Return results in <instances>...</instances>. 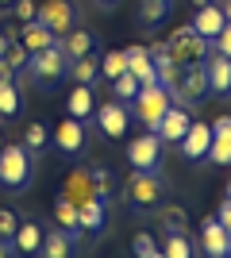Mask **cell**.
I'll use <instances>...</instances> for the list:
<instances>
[{"instance_id": "obj_7", "label": "cell", "mask_w": 231, "mask_h": 258, "mask_svg": "<svg viewBox=\"0 0 231 258\" xmlns=\"http://www.w3.org/2000/svg\"><path fill=\"white\" fill-rule=\"evenodd\" d=\"M170 97H174V104H181V108L197 104L200 97H208V70H204V62L185 66V70H181V81H177V89Z\"/></svg>"}, {"instance_id": "obj_48", "label": "cell", "mask_w": 231, "mask_h": 258, "mask_svg": "<svg viewBox=\"0 0 231 258\" xmlns=\"http://www.w3.org/2000/svg\"><path fill=\"white\" fill-rule=\"evenodd\" d=\"M12 4H16V0H0V8H12Z\"/></svg>"}, {"instance_id": "obj_51", "label": "cell", "mask_w": 231, "mask_h": 258, "mask_svg": "<svg viewBox=\"0 0 231 258\" xmlns=\"http://www.w3.org/2000/svg\"><path fill=\"white\" fill-rule=\"evenodd\" d=\"M227 197H231V181H227Z\"/></svg>"}, {"instance_id": "obj_45", "label": "cell", "mask_w": 231, "mask_h": 258, "mask_svg": "<svg viewBox=\"0 0 231 258\" xmlns=\"http://www.w3.org/2000/svg\"><path fill=\"white\" fill-rule=\"evenodd\" d=\"M100 8H116V4H120V0H97Z\"/></svg>"}, {"instance_id": "obj_2", "label": "cell", "mask_w": 231, "mask_h": 258, "mask_svg": "<svg viewBox=\"0 0 231 258\" xmlns=\"http://www.w3.org/2000/svg\"><path fill=\"white\" fill-rule=\"evenodd\" d=\"M27 77L43 89H54L62 77H69V58H66V50H62V43L31 54V58H27Z\"/></svg>"}, {"instance_id": "obj_35", "label": "cell", "mask_w": 231, "mask_h": 258, "mask_svg": "<svg viewBox=\"0 0 231 258\" xmlns=\"http://www.w3.org/2000/svg\"><path fill=\"white\" fill-rule=\"evenodd\" d=\"M4 58H8V66L16 70V74H23L31 54H27V46H23V43H8V46H4Z\"/></svg>"}, {"instance_id": "obj_24", "label": "cell", "mask_w": 231, "mask_h": 258, "mask_svg": "<svg viewBox=\"0 0 231 258\" xmlns=\"http://www.w3.org/2000/svg\"><path fill=\"white\" fill-rule=\"evenodd\" d=\"M158 220H162V231H170V235H185L189 231V216L181 205H174V201H162V208H158Z\"/></svg>"}, {"instance_id": "obj_1", "label": "cell", "mask_w": 231, "mask_h": 258, "mask_svg": "<svg viewBox=\"0 0 231 258\" xmlns=\"http://www.w3.org/2000/svg\"><path fill=\"white\" fill-rule=\"evenodd\" d=\"M166 193H170V181L158 173V166L154 170H135L127 177V185H123V197H127V205L135 212H158Z\"/></svg>"}, {"instance_id": "obj_44", "label": "cell", "mask_w": 231, "mask_h": 258, "mask_svg": "<svg viewBox=\"0 0 231 258\" xmlns=\"http://www.w3.org/2000/svg\"><path fill=\"white\" fill-rule=\"evenodd\" d=\"M220 8H223V20L231 23V0H220Z\"/></svg>"}, {"instance_id": "obj_46", "label": "cell", "mask_w": 231, "mask_h": 258, "mask_svg": "<svg viewBox=\"0 0 231 258\" xmlns=\"http://www.w3.org/2000/svg\"><path fill=\"white\" fill-rule=\"evenodd\" d=\"M204 4H212V0H193V8H204Z\"/></svg>"}, {"instance_id": "obj_36", "label": "cell", "mask_w": 231, "mask_h": 258, "mask_svg": "<svg viewBox=\"0 0 231 258\" xmlns=\"http://www.w3.org/2000/svg\"><path fill=\"white\" fill-rule=\"evenodd\" d=\"M16 227H20V216L12 212V208H0V239H12Z\"/></svg>"}, {"instance_id": "obj_50", "label": "cell", "mask_w": 231, "mask_h": 258, "mask_svg": "<svg viewBox=\"0 0 231 258\" xmlns=\"http://www.w3.org/2000/svg\"><path fill=\"white\" fill-rule=\"evenodd\" d=\"M150 258H166V254H162V250H154V254H150Z\"/></svg>"}, {"instance_id": "obj_19", "label": "cell", "mask_w": 231, "mask_h": 258, "mask_svg": "<svg viewBox=\"0 0 231 258\" xmlns=\"http://www.w3.org/2000/svg\"><path fill=\"white\" fill-rule=\"evenodd\" d=\"M204 70H208V93H231V58H223V54L212 50L208 58H204Z\"/></svg>"}, {"instance_id": "obj_16", "label": "cell", "mask_w": 231, "mask_h": 258, "mask_svg": "<svg viewBox=\"0 0 231 258\" xmlns=\"http://www.w3.org/2000/svg\"><path fill=\"white\" fill-rule=\"evenodd\" d=\"M200 247H204L208 258H227V227H223L216 216H208V220L200 224Z\"/></svg>"}, {"instance_id": "obj_40", "label": "cell", "mask_w": 231, "mask_h": 258, "mask_svg": "<svg viewBox=\"0 0 231 258\" xmlns=\"http://www.w3.org/2000/svg\"><path fill=\"white\" fill-rule=\"evenodd\" d=\"M216 220H220V224L231 231V197H223V201H220V208H216Z\"/></svg>"}, {"instance_id": "obj_26", "label": "cell", "mask_w": 231, "mask_h": 258, "mask_svg": "<svg viewBox=\"0 0 231 258\" xmlns=\"http://www.w3.org/2000/svg\"><path fill=\"white\" fill-rule=\"evenodd\" d=\"M93 35L85 31V27H73V31L66 35V39H62V50H66V58L69 62H77V58H85V54H93Z\"/></svg>"}, {"instance_id": "obj_17", "label": "cell", "mask_w": 231, "mask_h": 258, "mask_svg": "<svg viewBox=\"0 0 231 258\" xmlns=\"http://www.w3.org/2000/svg\"><path fill=\"white\" fill-rule=\"evenodd\" d=\"M223 23H227V20H223V8L216 4V0H212V4L197 8V16H193V23H189V27H193L200 39H208V43H212V39L223 31Z\"/></svg>"}, {"instance_id": "obj_25", "label": "cell", "mask_w": 231, "mask_h": 258, "mask_svg": "<svg viewBox=\"0 0 231 258\" xmlns=\"http://www.w3.org/2000/svg\"><path fill=\"white\" fill-rule=\"evenodd\" d=\"M69 116L73 119H89L93 112H97V97H93V85H77L73 93H69Z\"/></svg>"}, {"instance_id": "obj_28", "label": "cell", "mask_w": 231, "mask_h": 258, "mask_svg": "<svg viewBox=\"0 0 231 258\" xmlns=\"http://www.w3.org/2000/svg\"><path fill=\"white\" fill-rule=\"evenodd\" d=\"M20 104H23L20 85H16V81H0V116H4V119L20 116Z\"/></svg>"}, {"instance_id": "obj_14", "label": "cell", "mask_w": 231, "mask_h": 258, "mask_svg": "<svg viewBox=\"0 0 231 258\" xmlns=\"http://www.w3.org/2000/svg\"><path fill=\"white\" fill-rule=\"evenodd\" d=\"M189 123H193L189 108L170 104V108H166V116H162V123H158V135H162V143H181V139H185V131H189Z\"/></svg>"}, {"instance_id": "obj_10", "label": "cell", "mask_w": 231, "mask_h": 258, "mask_svg": "<svg viewBox=\"0 0 231 258\" xmlns=\"http://www.w3.org/2000/svg\"><path fill=\"white\" fill-rule=\"evenodd\" d=\"M181 147V154H185L189 162H200L208 158V147H212V123H200V119H193L185 131V139L177 143Z\"/></svg>"}, {"instance_id": "obj_34", "label": "cell", "mask_w": 231, "mask_h": 258, "mask_svg": "<svg viewBox=\"0 0 231 258\" xmlns=\"http://www.w3.org/2000/svg\"><path fill=\"white\" fill-rule=\"evenodd\" d=\"M162 254H166V258H193V247H189L185 235H166Z\"/></svg>"}, {"instance_id": "obj_11", "label": "cell", "mask_w": 231, "mask_h": 258, "mask_svg": "<svg viewBox=\"0 0 231 258\" xmlns=\"http://www.w3.org/2000/svg\"><path fill=\"white\" fill-rule=\"evenodd\" d=\"M97 123H100V131H104L108 139H123V135H127V108H123V100L100 104L97 108Z\"/></svg>"}, {"instance_id": "obj_27", "label": "cell", "mask_w": 231, "mask_h": 258, "mask_svg": "<svg viewBox=\"0 0 231 258\" xmlns=\"http://www.w3.org/2000/svg\"><path fill=\"white\" fill-rule=\"evenodd\" d=\"M97 74H100V58H97V54H85V58L69 62V77H73L77 85H93Z\"/></svg>"}, {"instance_id": "obj_30", "label": "cell", "mask_w": 231, "mask_h": 258, "mask_svg": "<svg viewBox=\"0 0 231 258\" xmlns=\"http://www.w3.org/2000/svg\"><path fill=\"white\" fill-rule=\"evenodd\" d=\"M120 74H127V54H123V50H108L104 58H100V77L116 81Z\"/></svg>"}, {"instance_id": "obj_32", "label": "cell", "mask_w": 231, "mask_h": 258, "mask_svg": "<svg viewBox=\"0 0 231 258\" xmlns=\"http://www.w3.org/2000/svg\"><path fill=\"white\" fill-rule=\"evenodd\" d=\"M112 89H116V100L131 104V100L139 97V89H143V85H139V77H135V74H120L116 81H112Z\"/></svg>"}, {"instance_id": "obj_31", "label": "cell", "mask_w": 231, "mask_h": 258, "mask_svg": "<svg viewBox=\"0 0 231 258\" xmlns=\"http://www.w3.org/2000/svg\"><path fill=\"white\" fill-rule=\"evenodd\" d=\"M170 16V0H139V20L146 23V27H154L158 20H166Z\"/></svg>"}, {"instance_id": "obj_33", "label": "cell", "mask_w": 231, "mask_h": 258, "mask_svg": "<svg viewBox=\"0 0 231 258\" xmlns=\"http://www.w3.org/2000/svg\"><path fill=\"white\" fill-rule=\"evenodd\" d=\"M93 185H97V197H100V201H112V193H116L112 170H104V166H93Z\"/></svg>"}, {"instance_id": "obj_39", "label": "cell", "mask_w": 231, "mask_h": 258, "mask_svg": "<svg viewBox=\"0 0 231 258\" xmlns=\"http://www.w3.org/2000/svg\"><path fill=\"white\" fill-rule=\"evenodd\" d=\"M154 250H158V243H154V239L146 235V231H143L139 239H135V258H150Z\"/></svg>"}, {"instance_id": "obj_21", "label": "cell", "mask_w": 231, "mask_h": 258, "mask_svg": "<svg viewBox=\"0 0 231 258\" xmlns=\"http://www.w3.org/2000/svg\"><path fill=\"white\" fill-rule=\"evenodd\" d=\"M54 220H58V227H62L73 243L81 239V216H77V205L69 201V197H58L54 201Z\"/></svg>"}, {"instance_id": "obj_47", "label": "cell", "mask_w": 231, "mask_h": 258, "mask_svg": "<svg viewBox=\"0 0 231 258\" xmlns=\"http://www.w3.org/2000/svg\"><path fill=\"white\" fill-rule=\"evenodd\" d=\"M4 46H8V35H0V54H4Z\"/></svg>"}, {"instance_id": "obj_49", "label": "cell", "mask_w": 231, "mask_h": 258, "mask_svg": "<svg viewBox=\"0 0 231 258\" xmlns=\"http://www.w3.org/2000/svg\"><path fill=\"white\" fill-rule=\"evenodd\" d=\"M227 258H231V231H227Z\"/></svg>"}, {"instance_id": "obj_13", "label": "cell", "mask_w": 231, "mask_h": 258, "mask_svg": "<svg viewBox=\"0 0 231 258\" xmlns=\"http://www.w3.org/2000/svg\"><path fill=\"white\" fill-rule=\"evenodd\" d=\"M62 197H69L73 205H81V201H93V197H97V185H93V166L69 170V177L62 181Z\"/></svg>"}, {"instance_id": "obj_12", "label": "cell", "mask_w": 231, "mask_h": 258, "mask_svg": "<svg viewBox=\"0 0 231 258\" xmlns=\"http://www.w3.org/2000/svg\"><path fill=\"white\" fill-rule=\"evenodd\" d=\"M208 162L216 166H231V116H216L212 123V147H208Z\"/></svg>"}, {"instance_id": "obj_43", "label": "cell", "mask_w": 231, "mask_h": 258, "mask_svg": "<svg viewBox=\"0 0 231 258\" xmlns=\"http://www.w3.org/2000/svg\"><path fill=\"white\" fill-rule=\"evenodd\" d=\"M0 258H16V250H12V239H0Z\"/></svg>"}, {"instance_id": "obj_3", "label": "cell", "mask_w": 231, "mask_h": 258, "mask_svg": "<svg viewBox=\"0 0 231 258\" xmlns=\"http://www.w3.org/2000/svg\"><path fill=\"white\" fill-rule=\"evenodd\" d=\"M0 185L4 189H27L31 185V151L23 143L0 147Z\"/></svg>"}, {"instance_id": "obj_18", "label": "cell", "mask_w": 231, "mask_h": 258, "mask_svg": "<svg viewBox=\"0 0 231 258\" xmlns=\"http://www.w3.org/2000/svg\"><path fill=\"white\" fill-rule=\"evenodd\" d=\"M39 247H43V227L31 224V220H20L16 235H12V250L20 258H31V254H39Z\"/></svg>"}, {"instance_id": "obj_4", "label": "cell", "mask_w": 231, "mask_h": 258, "mask_svg": "<svg viewBox=\"0 0 231 258\" xmlns=\"http://www.w3.org/2000/svg\"><path fill=\"white\" fill-rule=\"evenodd\" d=\"M174 104V97H170V89L166 85H143L139 89V97L131 100V108H135V119L143 123L146 131H158V123H162V116H166V108Z\"/></svg>"}, {"instance_id": "obj_8", "label": "cell", "mask_w": 231, "mask_h": 258, "mask_svg": "<svg viewBox=\"0 0 231 258\" xmlns=\"http://www.w3.org/2000/svg\"><path fill=\"white\" fill-rule=\"evenodd\" d=\"M162 135L158 131H143V135H135L127 143V162H131V170H154L158 162H162Z\"/></svg>"}, {"instance_id": "obj_20", "label": "cell", "mask_w": 231, "mask_h": 258, "mask_svg": "<svg viewBox=\"0 0 231 258\" xmlns=\"http://www.w3.org/2000/svg\"><path fill=\"white\" fill-rule=\"evenodd\" d=\"M108 201H100V197H93V201H81L77 205V216H81V231H104V224H108Z\"/></svg>"}, {"instance_id": "obj_38", "label": "cell", "mask_w": 231, "mask_h": 258, "mask_svg": "<svg viewBox=\"0 0 231 258\" xmlns=\"http://www.w3.org/2000/svg\"><path fill=\"white\" fill-rule=\"evenodd\" d=\"M12 16H16L20 23L35 20V0H16V4H12Z\"/></svg>"}, {"instance_id": "obj_23", "label": "cell", "mask_w": 231, "mask_h": 258, "mask_svg": "<svg viewBox=\"0 0 231 258\" xmlns=\"http://www.w3.org/2000/svg\"><path fill=\"white\" fill-rule=\"evenodd\" d=\"M73 247H77V243L58 227V231H46V235H43L39 254H43V258H73Z\"/></svg>"}, {"instance_id": "obj_42", "label": "cell", "mask_w": 231, "mask_h": 258, "mask_svg": "<svg viewBox=\"0 0 231 258\" xmlns=\"http://www.w3.org/2000/svg\"><path fill=\"white\" fill-rule=\"evenodd\" d=\"M20 31H23V23H8V31H4L8 43H20Z\"/></svg>"}, {"instance_id": "obj_29", "label": "cell", "mask_w": 231, "mask_h": 258, "mask_svg": "<svg viewBox=\"0 0 231 258\" xmlns=\"http://www.w3.org/2000/svg\"><path fill=\"white\" fill-rule=\"evenodd\" d=\"M23 147H27L31 154H43L46 147H50V131H46L39 119H35V123H27V131H23Z\"/></svg>"}, {"instance_id": "obj_41", "label": "cell", "mask_w": 231, "mask_h": 258, "mask_svg": "<svg viewBox=\"0 0 231 258\" xmlns=\"http://www.w3.org/2000/svg\"><path fill=\"white\" fill-rule=\"evenodd\" d=\"M12 77H16V70H12V66H8V58L0 54V81H12Z\"/></svg>"}, {"instance_id": "obj_22", "label": "cell", "mask_w": 231, "mask_h": 258, "mask_svg": "<svg viewBox=\"0 0 231 258\" xmlns=\"http://www.w3.org/2000/svg\"><path fill=\"white\" fill-rule=\"evenodd\" d=\"M20 43L27 46V54H39V50H46V46H54L58 39L46 31L39 20H27V23H23V31H20Z\"/></svg>"}, {"instance_id": "obj_37", "label": "cell", "mask_w": 231, "mask_h": 258, "mask_svg": "<svg viewBox=\"0 0 231 258\" xmlns=\"http://www.w3.org/2000/svg\"><path fill=\"white\" fill-rule=\"evenodd\" d=\"M212 50L223 54V58H231V23H223V31L212 39Z\"/></svg>"}, {"instance_id": "obj_5", "label": "cell", "mask_w": 231, "mask_h": 258, "mask_svg": "<svg viewBox=\"0 0 231 258\" xmlns=\"http://www.w3.org/2000/svg\"><path fill=\"white\" fill-rule=\"evenodd\" d=\"M166 50H170V58H174L177 66H197V62H204L212 54V43L200 39V35L185 23V27H177V31L166 39Z\"/></svg>"}, {"instance_id": "obj_9", "label": "cell", "mask_w": 231, "mask_h": 258, "mask_svg": "<svg viewBox=\"0 0 231 258\" xmlns=\"http://www.w3.org/2000/svg\"><path fill=\"white\" fill-rule=\"evenodd\" d=\"M50 143H54L62 154H81V151H85V119L66 116V119H62V123L54 127Z\"/></svg>"}, {"instance_id": "obj_6", "label": "cell", "mask_w": 231, "mask_h": 258, "mask_svg": "<svg viewBox=\"0 0 231 258\" xmlns=\"http://www.w3.org/2000/svg\"><path fill=\"white\" fill-rule=\"evenodd\" d=\"M35 20L62 43V39L73 31V23H77V8L69 4V0H43V4L35 8Z\"/></svg>"}, {"instance_id": "obj_15", "label": "cell", "mask_w": 231, "mask_h": 258, "mask_svg": "<svg viewBox=\"0 0 231 258\" xmlns=\"http://www.w3.org/2000/svg\"><path fill=\"white\" fill-rule=\"evenodd\" d=\"M123 54H127V74H135V77H139V85H154V81H158V70H154L150 46H139V43H131Z\"/></svg>"}]
</instances>
